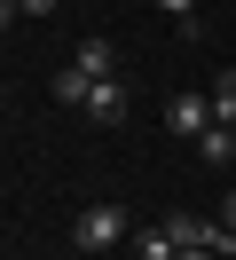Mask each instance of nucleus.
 Segmentation results:
<instances>
[{
	"label": "nucleus",
	"instance_id": "f257e3e1",
	"mask_svg": "<svg viewBox=\"0 0 236 260\" xmlns=\"http://www.w3.org/2000/svg\"><path fill=\"white\" fill-rule=\"evenodd\" d=\"M71 244H79V252H110V244H126V213H118V205H87V213L71 221Z\"/></svg>",
	"mask_w": 236,
	"mask_h": 260
},
{
	"label": "nucleus",
	"instance_id": "f03ea898",
	"mask_svg": "<svg viewBox=\"0 0 236 260\" xmlns=\"http://www.w3.org/2000/svg\"><path fill=\"white\" fill-rule=\"evenodd\" d=\"M126 111H134V95H126L118 79H94V95H87V126H126Z\"/></svg>",
	"mask_w": 236,
	"mask_h": 260
},
{
	"label": "nucleus",
	"instance_id": "7ed1b4c3",
	"mask_svg": "<svg viewBox=\"0 0 236 260\" xmlns=\"http://www.w3.org/2000/svg\"><path fill=\"white\" fill-rule=\"evenodd\" d=\"M205 126H213V95H173L165 103V134H189V142H197Z\"/></svg>",
	"mask_w": 236,
	"mask_h": 260
},
{
	"label": "nucleus",
	"instance_id": "20e7f679",
	"mask_svg": "<svg viewBox=\"0 0 236 260\" xmlns=\"http://www.w3.org/2000/svg\"><path fill=\"white\" fill-rule=\"evenodd\" d=\"M71 63H79V71H94V79H118V48H110L103 32H87V40H79V55H71Z\"/></svg>",
	"mask_w": 236,
	"mask_h": 260
},
{
	"label": "nucleus",
	"instance_id": "39448f33",
	"mask_svg": "<svg viewBox=\"0 0 236 260\" xmlns=\"http://www.w3.org/2000/svg\"><path fill=\"white\" fill-rule=\"evenodd\" d=\"M87 95H94V71L63 63V71H55V103H71V111H87Z\"/></svg>",
	"mask_w": 236,
	"mask_h": 260
},
{
	"label": "nucleus",
	"instance_id": "423d86ee",
	"mask_svg": "<svg viewBox=\"0 0 236 260\" xmlns=\"http://www.w3.org/2000/svg\"><path fill=\"white\" fill-rule=\"evenodd\" d=\"M197 158H205V166H228V158H236V126H220V118H213V126L197 134Z\"/></svg>",
	"mask_w": 236,
	"mask_h": 260
},
{
	"label": "nucleus",
	"instance_id": "0eeeda50",
	"mask_svg": "<svg viewBox=\"0 0 236 260\" xmlns=\"http://www.w3.org/2000/svg\"><path fill=\"white\" fill-rule=\"evenodd\" d=\"M165 237H173V244H205V237H213V221H197L189 205H173V213H165Z\"/></svg>",
	"mask_w": 236,
	"mask_h": 260
},
{
	"label": "nucleus",
	"instance_id": "6e6552de",
	"mask_svg": "<svg viewBox=\"0 0 236 260\" xmlns=\"http://www.w3.org/2000/svg\"><path fill=\"white\" fill-rule=\"evenodd\" d=\"M205 95H213V118H220V126H236V63H220V79L205 87Z\"/></svg>",
	"mask_w": 236,
	"mask_h": 260
},
{
	"label": "nucleus",
	"instance_id": "1a4fd4ad",
	"mask_svg": "<svg viewBox=\"0 0 236 260\" xmlns=\"http://www.w3.org/2000/svg\"><path fill=\"white\" fill-rule=\"evenodd\" d=\"M173 260H220V252H213V244H181Z\"/></svg>",
	"mask_w": 236,
	"mask_h": 260
},
{
	"label": "nucleus",
	"instance_id": "9d476101",
	"mask_svg": "<svg viewBox=\"0 0 236 260\" xmlns=\"http://www.w3.org/2000/svg\"><path fill=\"white\" fill-rule=\"evenodd\" d=\"M16 16H24V0H0V32H8V24H16Z\"/></svg>",
	"mask_w": 236,
	"mask_h": 260
},
{
	"label": "nucleus",
	"instance_id": "9b49d317",
	"mask_svg": "<svg viewBox=\"0 0 236 260\" xmlns=\"http://www.w3.org/2000/svg\"><path fill=\"white\" fill-rule=\"evenodd\" d=\"M55 8H63V0H24V16H55Z\"/></svg>",
	"mask_w": 236,
	"mask_h": 260
},
{
	"label": "nucleus",
	"instance_id": "f8f14e48",
	"mask_svg": "<svg viewBox=\"0 0 236 260\" xmlns=\"http://www.w3.org/2000/svg\"><path fill=\"white\" fill-rule=\"evenodd\" d=\"M220 229H236V189H228V197H220Z\"/></svg>",
	"mask_w": 236,
	"mask_h": 260
},
{
	"label": "nucleus",
	"instance_id": "ddd939ff",
	"mask_svg": "<svg viewBox=\"0 0 236 260\" xmlns=\"http://www.w3.org/2000/svg\"><path fill=\"white\" fill-rule=\"evenodd\" d=\"M157 8H165V16H189V8H197V0H157Z\"/></svg>",
	"mask_w": 236,
	"mask_h": 260
},
{
	"label": "nucleus",
	"instance_id": "4468645a",
	"mask_svg": "<svg viewBox=\"0 0 236 260\" xmlns=\"http://www.w3.org/2000/svg\"><path fill=\"white\" fill-rule=\"evenodd\" d=\"M165 260H173V252H165Z\"/></svg>",
	"mask_w": 236,
	"mask_h": 260
}]
</instances>
